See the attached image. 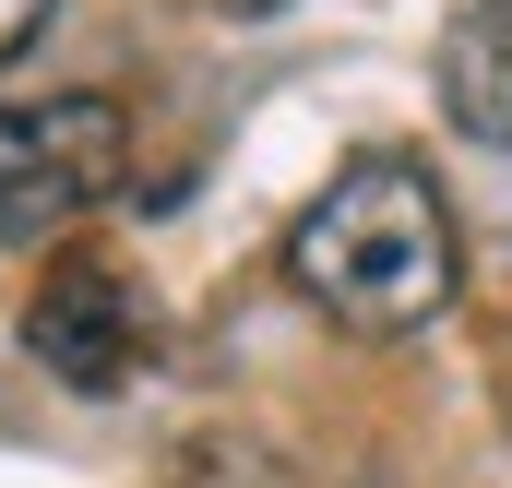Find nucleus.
Listing matches in <instances>:
<instances>
[{"label":"nucleus","mask_w":512,"mask_h":488,"mask_svg":"<svg viewBox=\"0 0 512 488\" xmlns=\"http://www.w3.org/2000/svg\"><path fill=\"white\" fill-rule=\"evenodd\" d=\"M286 286L346 322V334H429L465 286V227L453 191L417 155H358L334 167V191L286 227Z\"/></svg>","instance_id":"f257e3e1"},{"label":"nucleus","mask_w":512,"mask_h":488,"mask_svg":"<svg viewBox=\"0 0 512 488\" xmlns=\"http://www.w3.org/2000/svg\"><path fill=\"white\" fill-rule=\"evenodd\" d=\"M120 179H131L120 96H24V108H0V239H60Z\"/></svg>","instance_id":"f03ea898"},{"label":"nucleus","mask_w":512,"mask_h":488,"mask_svg":"<svg viewBox=\"0 0 512 488\" xmlns=\"http://www.w3.org/2000/svg\"><path fill=\"white\" fill-rule=\"evenodd\" d=\"M24 346H36L48 381H72V393H120L131 369L155 358V310L131 298L120 262L72 250V262H48V286H36V310H24Z\"/></svg>","instance_id":"7ed1b4c3"},{"label":"nucleus","mask_w":512,"mask_h":488,"mask_svg":"<svg viewBox=\"0 0 512 488\" xmlns=\"http://www.w3.org/2000/svg\"><path fill=\"white\" fill-rule=\"evenodd\" d=\"M441 108H453L465 143H501L512 155V12L477 0V12L441 36Z\"/></svg>","instance_id":"20e7f679"},{"label":"nucleus","mask_w":512,"mask_h":488,"mask_svg":"<svg viewBox=\"0 0 512 488\" xmlns=\"http://www.w3.org/2000/svg\"><path fill=\"white\" fill-rule=\"evenodd\" d=\"M48 24H60V0H0V72H12V60L48 36Z\"/></svg>","instance_id":"39448f33"},{"label":"nucleus","mask_w":512,"mask_h":488,"mask_svg":"<svg viewBox=\"0 0 512 488\" xmlns=\"http://www.w3.org/2000/svg\"><path fill=\"white\" fill-rule=\"evenodd\" d=\"M489 12H512V0H489Z\"/></svg>","instance_id":"423d86ee"}]
</instances>
